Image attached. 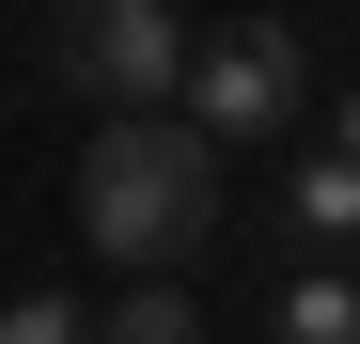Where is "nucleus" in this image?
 Masks as SVG:
<instances>
[{
    "label": "nucleus",
    "instance_id": "nucleus-7",
    "mask_svg": "<svg viewBox=\"0 0 360 344\" xmlns=\"http://www.w3.org/2000/svg\"><path fill=\"white\" fill-rule=\"evenodd\" d=\"M0 344H94V329H79L63 298H0Z\"/></svg>",
    "mask_w": 360,
    "mask_h": 344
},
{
    "label": "nucleus",
    "instance_id": "nucleus-4",
    "mask_svg": "<svg viewBox=\"0 0 360 344\" xmlns=\"http://www.w3.org/2000/svg\"><path fill=\"white\" fill-rule=\"evenodd\" d=\"M282 219H297L314 251H360V157L314 141V157H297V188H282Z\"/></svg>",
    "mask_w": 360,
    "mask_h": 344
},
{
    "label": "nucleus",
    "instance_id": "nucleus-1",
    "mask_svg": "<svg viewBox=\"0 0 360 344\" xmlns=\"http://www.w3.org/2000/svg\"><path fill=\"white\" fill-rule=\"evenodd\" d=\"M79 235H94L110 266L172 282V251L219 235V141L188 126V110H110L94 157H79Z\"/></svg>",
    "mask_w": 360,
    "mask_h": 344
},
{
    "label": "nucleus",
    "instance_id": "nucleus-8",
    "mask_svg": "<svg viewBox=\"0 0 360 344\" xmlns=\"http://www.w3.org/2000/svg\"><path fill=\"white\" fill-rule=\"evenodd\" d=\"M329 141H345V157H360V94H345V126H329Z\"/></svg>",
    "mask_w": 360,
    "mask_h": 344
},
{
    "label": "nucleus",
    "instance_id": "nucleus-6",
    "mask_svg": "<svg viewBox=\"0 0 360 344\" xmlns=\"http://www.w3.org/2000/svg\"><path fill=\"white\" fill-rule=\"evenodd\" d=\"M94 344H204V313H188V282H141V298L110 313Z\"/></svg>",
    "mask_w": 360,
    "mask_h": 344
},
{
    "label": "nucleus",
    "instance_id": "nucleus-3",
    "mask_svg": "<svg viewBox=\"0 0 360 344\" xmlns=\"http://www.w3.org/2000/svg\"><path fill=\"white\" fill-rule=\"evenodd\" d=\"M172 110H188L204 141H266V126H297V32H282V16H235V32H204V47H188V94H172Z\"/></svg>",
    "mask_w": 360,
    "mask_h": 344
},
{
    "label": "nucleus",
    "instance_id": "nucleus-5",
    "mask_svg": "<svg viewBox=\"0 0 360 344\" xmlns=\"http://www.w3.org/2000/svg\"><path fill=\"white\" fill-rule=\"evenodd\" d=\"M266 344H360V282H282V313H266Z\"/></svg>",
    "mask_w": 360,
    "mask_h": 344
},
{
    "label": "nucleus",
    "instance_id": "nucleus-2",
    "mask_svg": "<svg viewBox=\"0 0 360 344\" xmlns=\"http://www.w3.org/2000/svg\"><path fill=\"white\" fill-rule=\"evenodd\" d=\"M47 79L94 110H172L188 94V16L172 0H47Z\"/></svg>",
    "mask_w": 360,
    "mask_h": 344
}]
</instances>
